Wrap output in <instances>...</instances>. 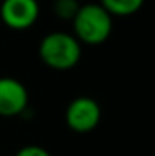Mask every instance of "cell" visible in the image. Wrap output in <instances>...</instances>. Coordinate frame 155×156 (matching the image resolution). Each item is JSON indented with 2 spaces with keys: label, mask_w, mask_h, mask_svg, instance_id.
Listing matches in <instances>:
<instances>
[{
  "label": "cell",
  "mask_w": 155,
  "mask_h": 156,
  "mask_svg": "<svg viewBox=\"0 0 155 156\" xmlns=\"http://www.w3.org/2000/svg\"><path fill=\"white\" fill-rule=\"evenodd\" d=\"M39 57L45 66L57 72H67L79 65L82 58V43L73 33L50 32L40 40Z\"/></svg>",
  "instance_id": "cell-1"
},
{
  "label": "cell",
  "mask_w": 155,
  "mask_h": 156,
  "mask_svg": "<svg viewBox=\"0 0 155 156\" xmlns=\"http://www.w3.org/2000/svg\"><path fill=\"white\" fill-rule=\"evenodd\" d=\"M73 35L80 43L102 45L109 40L113 30V17L100 3L80 5L77 15L72 20Z\"/></svg>",
  "instance_id": "cell-2"
},
{
  "label": "cell",
  "mask_w": 155,
  "mask_h": 156,
  "mask_svg": "<svg viewBox=\"0 0 155 156\" xmlns=\"http://www.w3.org/2000/svg\"><path fill=\"white\" fill-rule=\"evenodd\" d=\"M102 120V108L97 100L90 96H79L68 103L65 110V123L68 129L79 135L94 131Z\"/></svg>",
  "instance_id": "cell-3"
},
{
  "label": "cell",
  "mask_w": 155,
  "mask_h": 156,
  "mask_svg": "<svg viewBox=\"0 0 155 156\" xmlns=\"http://www.w3.org/2000/svg\"><path fill=\"white\" fill-rule=\"evenodd\" d=\"M40 15L37 0H3L0 5V20L10 30H28Z\"/></svg>",
  "instance_id": "cell-4"
},
{
  "label": "cell",
  "mask_w": 155,
  "mask_h": 156,
  "mask_svg": "<svg viewBox=\"0 0 155 156\" xmlns=\"http://www.w3.org/2000/svg\"><path fill=\"white\" fill-rule=\"evenodd\" d=\"M28 108V91L13 76H0V116H20Z\"/></svg>",
  "instance_id": "cell-5"
},
{
  "label": "cell",
  "mask_w": 155,
  "mask_h": 156,
  "mask_svg": "<svg viewBox=\"0 0 155 156\" xmlns=\"http://www.w3.org/2000/svg\"><path fill=\"white\" fill-rule=\"evenodd\" d=\"M98 3L112 17H130L142 9L145 0H100Z\"/></svg>",
  "instance_id": "cell-6"
},
{
  "label": "cell",
  "mask_w": 155,
  "mask_h": 156,
  "mask_svg": "<svg viewBox=\"0 0 155 156\" xmlns=\"http://www.w3.org/2000/svg\"><path fill=\"white\" fill-rule=\"evenodd\" d=\"M54 13L62 20H73L80 9L79 0H54Z\"/></svg>",
  "instance_id": "cell-7"
},
{
  "label": "cell",
  "mask_w": 155,
  "mask_h": 156,
  "mask_svg": "<svg viewBox=\"0 0 155 156\" xmlns=\"http://www.w3.org/2000/svg\"><path fill=\"white\" fill-rule=\"evenodd\" d=\"M15 156H52V154L39 144H27V146H22L15 153Z\"/></svg>",
  "instance_id": "cell-8"
},
{
  "label": "cell",
  "mask_w": 155,
  "mask_h": 156,
  "mask_svg": "<svg viewBox=\"0 0 155 156\" xmlns=\"http://www.w3.org/2000/svg\"><path fill=\"white\" fill-rule=\"evenodd\" d=\"M153 156H155V154H153Z\"/></svg>",
  "instance_id": "cell-9"
}]
</instances>
